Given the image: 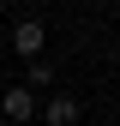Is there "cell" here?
Here are the masks:
<instances>
[{
  "label": "cell",
  "instance_id": "cell-4",
  "mask_svg": "<svg viewBox=\"0 0 120 126\" xmlns=\"http://www.w3.org/2000/svg\"><path fill=\"white\" fill-rule=\"evenodd\" d=\"M42 84H54V66H48V60H30V84H24V90H30V96H36Z\"/></svg>",
  "mask_w": 120,
  "mask_h": 126
},
{
  "label": "cell",
  "instance_id": "cell-1",
  "mask_svg": "<svg viewBox=\"0 0 120 126\" xmlns=\"http://www.w3.org/2000/svg\"><path fill=\"white\" fill-rule=\"evenodd\" d=\"M0 114H6L12 126H30V120H36V96H30L24 84H18V90H6V96H0Z\"/></svg>",
  "mask_w": 120,
  "mask_h": 126
},
{
  "label": "cell",
  "instance_id": "cell-3",
  "mask_svg": "<svg viewBox=\"0 0 120 126\" xmlns=\"http://www.w3.org/2000/svg\"><path fill=\"white\" fill-rule=\"evenodd\" d=\"M72 120H78V102L72 96H54L48 108H42V126H72Z\"/></svg>",
  "mask_w": 120,
  "mask_h": 126
},
{
  "label": "cell",
  "instance_id": "cell-2",
  "mask_svg": "<svg viewBox=\"0 0 120 126\" xmlns=\"http://www.w3.org/2000/svg\"><path fill=\"white\" fill-rule=\"evenodd\" d=\"M42 42H48V30H42L36 18H30V24H18V30H12V48H18L24 60H42Z\"/></svg>",
  "mask_w": 120,
  "mask_h": 126
}]
</instances>
